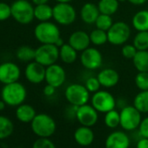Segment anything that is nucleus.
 Instances as JSON below:
<instances>
[{
    "mask_svg": "<svg viewBox=\"0 0 148 148\" xmlns=\"http://www.w3.org/2000/svg\"><path fill=\"white\" fill-rule=\"evenodd\" d=\"M14 131L13 122L6 116L0 115V140L9 138Z\"/></svg>",
    "mask_w": 148,
    "mask_h": 148,
    "instance_id": "nucleus-28",
    "label": "nucleus"
},
{
    "mask_svg": "<svg viewBox=\"0 0 148 148\" xmlns=\"http://www.w3.org/2000/svg\"><path fill=\"white\" fill-rule=\"evenodd\" d=\"M127 1L133 5H143L147 2V0H127Z\"/></svg>",
    "mask_w": 148,
    "mask_h": 148,
    "instance_id": "nucleus-42",
    "label": "nucleus"
},
{
    "mask_svg": "<svg viewBox=\"0 0 148 148\" xmlns=\"http://www.w3.org/2000/svg\"><path fill=\"white\" fill-rule=\"evenodd\" d=\"M65 44V42H64V40L60 37L58 41H57V42L55 43V45L58 47V48H60V47H62L63 45Z\"/></svg>",
    "mask_w": 148,
    "mask_h": 148,
    "instance_id": "nucleus-44",
    "label": "nucleus"
},
{
    "mask_svg": "<svg viewBox=\"0 0 148 148\" xmlns=\"http://www.w3.org/2000/svg\"><path fill=\"white\" fill-rule=\"evenodd\" d=\"M5 106H6V104L4 103V101L1 100L0 101V111H3L5 108Z\"/></svg>",
    "mask_w": 148,
    "mask_h": 148,
    "instance_id": "nucleus-45",
    "label": "nucleus"
},
{
    "mask_svg": "<svg viewBox=\"0 0 148 148\" xmlns=\"http://www.w3.org/2000/svg\"><path fill=\"white\" fill-rule=\"evenodd\" d=\"M59 59L66 64H72L78 59V51L69 43H65L59 48Z\"/></svg>",
    "mask_w": 148,
    "mask_h": 148,
    "instance_id": "nucleus-24",
    "label": "nucleus"
},
{
    "mask_svg": "<svg viewBox=\"0 0 148 148\" xmlns=\"http://www.w3.org/2000/svg\"><path fill=\"white\" fill-rule=\"evenodd\" d=\"M34 17L39 22H47L53 17V7L48 3L34 6Z\"/></svg>",
    "mask_w": 148,
    "mask_h": 148,
    "instance_id": "nucleus-23",
    "label": "nucleus"
},
{
    "mask_svg": "<svg viewBox=\"0 0 148 148\" xmlns=\"http://www.w3.org/2000/svg\"><path fill=\"white\" fill-rule=\"evenodd\" d=\"M100 12L97 4L93 3H85L80 10L81 20L87 24L95 23Z\"/></svg>",
    "mask_w": 148,
    "mask_h": 148,
    "instance_id": "nucleus-19",
    "label": "nucleus"
},
{
    "mask_svg": "<svg viewBox=\"0 0 148 148\" xmlns=\"http://www.w3.org/2000/svg\"><path fill=\"white\" fill-rule=\"evenodd\" d=\"M140 114L134 106H127L122 108L120 113L121 127L126 131H133L139 128L142 121Z\"/></svg>",
    "mask_w": 148,
    "mask_h": 148,
    "instance_id": "nucleus-9",
    "label": "nucleus"
},
{
    "mask_svg": "<svg viewBox=\"0 0 148 148\" xmlns=\"http://www.w3.org/2000/svg\"><path fill=\"white\" fill-rule=\"evenodd\" d=\"M137 148H148V139L142 138L137 143Z\"/></svg>",
    "mask_w": 148,
    "mask_h": 148,
    "instance_id": "nucleus-41",
    "label": "nucleus"
},
{
    "mask_svg": "<svg viewBox=\"0 0 148 148\" xmlns=\"http://www.w3.org/2000/svg\"><path fill=\"white\" fill-rule=\"evenodd\" d=\"M92 106L100 113H107L114 109L116 101L108 91L99 90L92 97Z\"/></svg>",
    "mask_w": 148,
    "mask_h": 148,
    "instance_id": "nucleus-10",
    "label": "nucleus"
},
{
    "mask_svg": "<svg viewBox=\"0 0 148 148\" xmlns=\"http://www.w3.org/2000/svg\"><path fill=\"white\" fill-rule=\"evenodd\" d=\"M34 36L41 44H55L61 37L60 29L52 22H39L34 29Z\"/></svg>",
    "mask_w": 148,
    "mask_h": 148,
    "instance_id": "nucleus-2",
    "label": "nucleus"
},
{
    "mask_svg": "<svg viewBox=\"0 0 148 148\" xmlns=\"http://www.w3.org/2000/svg\"><path fill=\"white\" fill-rule=\"evenodd\" d=\"M89 35H90L91 43H92L95 46H101L108 42L107 31L96 28Z\"/></svg>",
    "mask_w": 148,
    "mask_h": 148,
    "instance_id": "nucleus-29",
    "label": "nucleus"
},
{
    "mask_svg": "<svg viewBox=\"0 0 148 148\" xmlns=\"http://www.w3.org/2000/svg\"><path fill=\"white\" fill-rule=\"evenodd\" d=\"M55 91H56V88L49 84H46V86L44 88V90H43L44 95L45 96H52L55 94Z\"/></svg>",
    "mask_w": 148,
    "mask_h": 148,
    "instance_id": "nucleus-40",
    "label": "nucleus"
},
{
    "mask_svg": "<svg viewBox=\"0 0 148 148\" xmlns=\"http://www.w3.org/2000/svg\"><path fill=\"white\" fill-rule=\"evenodd\" d=\"M133 106L140 113H148V90L140 91L135 96Z\"/></svg>",
    "mask_w": 148,
    "mask_h": 148,
    "instance_id": "nucleus-30",
    "label": "nucleus"
},
{
    "mask_svg": "<svg viewBox=\"0 0 148 148\" xmlns=\"http://www.w3.org/2000/svg\"><path fill=\"white\" fill-rule=\"evenodd\" d=\"M21 75L19 66L11 62H5L0 64V82L3 85L18 82Z\"/></svg>",
    "mask_w": 148,
    "mask_h": 148,
    "instance_id": "nucleus-12",
    "label": "nucleus"
},
{
    "mask_svg": "<svg viewBox=\"0 0 148 148\" xmlns=\"http://www.w3.org/2000/svg\"><path fill=\"white\" fill-rule=\"evenodd\" d=\"M32 148H57L49 138H39L32 145Z\"/></svg>",
    "mask_w": 148,
    "mask_h": 148,
    "instance_id": "nucleus-38",
    "label": "nucleus"
},
{
    "mask_svg": "<svg viewBox=\"0 0 148 148\" xmlns=\"http://www.w3.org/2000/svg\"><path fill=\"white\" fill-rule=\"evenodd\" d=\"M85 88H87V90L90 93H96L99 90L101 85L99 83V81L98 79V77H89L85 83Z\"/></svg>",
    "mask_w": 148,
    "mask_h": 148,
    "instance_id": "nucleus-35",
    "label": "nucleus"
},
{
    "mask_svg": "<svg viewBox=\"0 0 148 148\" xmlns=\"http://www.w3.org/2000/svg\"><path fill=\"white\" fill-rule=\"evenodd\" d=\"M113 23L114 22L113 20L112 16L100 13L94 24L96 25L97 29H102L105 31H108V29L113 26Z\"/></svg>",
    "mask_w": 148,
    "mask_h": 148,
    "instance_id": "nucleus-32",
    "label": "nucleus"
},
{
    "mask_svg": "<svg viewBox=\"0 0 148 148\" xmlns=\"http://www.w3.org/2000/svg\"><path fill=\"white\" fill-rule=\"evenodd\" d=\"M68 43L78 52H82L90 47V35L84 30H76L70 35Z\"/></svg>",
    "mask_w": 148,
    "mask_h": 148,
    "instance_id": "nucleus-16",
    "label": "nucleus"
},
{
    "mask_svg": "<svg viewBox=\"0 0 148 148\" xmlns=\"http://www.w3.org/2000/svg\"><path fill=\"white\" fill-rule=\"evenodd\" d=\"M11 16V7L10 4L0 2V22L6 21Z\"/></svg>",
    "mask_w": 148,
    "mask_h": 148,
    "instance_id": "nucleus-37",
    "label": "nucleus"
},
{
    "mask_svg": "<svg viewBox=\"0 0 148 148\" xmlns=\"http://www.w3.org/2000/svg\"><path fill=\"white\" fill-rule=\"evenodd\" d=\"M76 17V10L70 3H57L53 6L52 18L57 23L68 26L75 22Z\"/></svg>",
    "mask_w": 148,
    "mask_h": 148,
    "instance_id": "nucleus-6",
    "label": "nucleus"
},
{
    "mask_svg": "<svg viewBox=\"0 0 148 148\" xmlns=\"http://www.w3.org/2000/svg\"><path fill=\"white\" fill-rule=\"evenodd\" d=\"M31 3L35 5H38V4H44V3H48V2L50 0H31Z\"/></svg>",
    "mask_w": 148,
    "mask_h": 148,
    "instance_id": "nucleus-43",
    "label": "nucleus"
},
{
    "mask_svg": "<svg viewBox=\"0 0 148 148\" xmlns=\"http://www.w3.org/2000/svg\"><path fill=\"white\" fill-rule=\"evenodd\" d=\"M137 52L138 50L133 44H124V46L121 49V54L126 59L133 60V57L136 56Z\"/></svg>",
    "mask_w": 148,
    "mask_h": 148,
    "instance_id": "nucleus-36",
    "label": "nucleus"
},
{
    "mask_svg": "<svg viewBox=\"0 0 148 148\" xmlns=\"http://www.w3.org/2000/svg\"><path fill=\"white\" fill-rule=\"evenodd\" d=\"M27 96L25 87L19 82L3 85L1 90V99L7 106L18 107L23 104Z\"/></svg>",
    "mask_w": 148,
    "mask_h": 148,
    "instance_id": "nucleus-1",
    "label": "nucleus"
},
{
    "mask_svg": "<svg viewBox=\"0 0 148 148\" xmlns=\"http://www.w3.org/2000/svg\"><path fill=\"white\" fill-rule=\"evenodd\" d=\"M97 5L101 14L113 16L118 11L120 2L118 0H99Z\"/></svg>",
    "mask_w": 148,
    "mask_h": 148,
    "instance_id": "nucleus-26",
    "label": "nucleus"
},
{
    "mask_svg": "<svg viewBox=\"0 0 148 148\" xmlns=\"http://www.w3.org/2000/svg\"><path fill=\"white\" fill-rule=\"evenodd\" d=\"M32 132L38 138H50L56 131L55 121L46 114H38L31 122Z\"/></svg>",
    "mask_w": 148,
    "mask_h": 148,
    "instance_id": "nucleus-4",
    "label": "nucleus"
},
{
    "mask_svg": "<svg viewBox=\"0 0 148 148\" xmlns=\"http://www.w3.org/2000/svg\"><path fill=\"white\" fill-rule=\"evenodd\" d=\"M59 59V48L55 44H41L36 49L35 61L45 68L57 63Z\"/></svg>",
    "mask_w": 148,
    "mask_h": 148,
    "instance_id": "nucleus-8",
    "label": "nucleus"
},
{
    "mask_svg": "<svg viewBox=\"0 0 148 148\" xmlns=\"http://www.w3.org/2000/svg\"><path fill=\"white\" fill-rule=\"evenodd\" d=\"M130 36L131 28L123 21L113 23V26L107 31L108 42L114 46L124 45L130 38Z\"/></svg>",
    "mask_w": 148,
    "mask_h": 148,
    "instance_id": "nucleus-5",
    "label": "nucleus"
},
{
    "mask_svg": "<svg viewBox=\"0 0 148 148\" xmlns=\"http://www.w3.org/2000/svg\"><path fill=\"white\" fill-rule=\"evenodd\" d=\"M80 62L86 69L94 70L101 67L103 63V56L98 49L89 47L81 52Z\"/></svg>",
    "mask_w": 148,
    "mask_h": 148,
    "instance_id": "nucleus-11",
    "label": "nucleus"
},
{
    "mask_svg": "<svg viewBox=\"0 0 148 148\" xmlns=\"http://www.w3.org/2000/svg\"><path fill=\"white\" fill-rule=\"evenodd\" d=\"M135 84L140 91L148 90V72H139L135 77Z\"/></svg>",
    "mask_w": 148,
    "mask_h": 148,
    "instance_id": "nucleus-34",
    "label": "nucleus"
},
{
    "mask_svg": "<svg viewBox=\"0 0 148 148\" xmlns=\"http://www.w3.org/2000/svg\"><path fill=\"white\" fill-rule=\"evenodd\" d=\"M11 17L20 24L31 23L34 17V6L28 0H15L11 4Z\"/></svg>",
    "mask_w": 148,
    "mask_h": 148,
    "instance_id": "nucleus-3",
    "label": "nucleus"
},
{
    "mask_svg": "<svg viewBox=\"0 0 148 148\" xmlns=\"http://www.w3.org/2000/svg\"><path fill=\"white\" fill-rule=\"evenodd\" d=\"M130 140L128 136L121 131L113 132L106 140V148H128Z\"/></svg>",
    "mask_w": 148,
    "mask_h": 148,
    "instance_id": "nucleus-17",
    "label": "nucleus"
},
{
    "mask_svg": "<svg viewBox=\"0 0 148 148\" xmlns=\"http://www.w3.org/2000/svg\"><path fill=\"white\" fill-rule=\"evenodd\" d=\"M133 62L139 72H148V50L138 51L133 59Z\"/></svg>",
    "mask_w": 148,
    "mask_h": 148,
    "instance_id": "nucleus-27",
    "label": "nucleus"
},
{
    "mask_svg": "<svg viewBox=\"0 0 148 148\" xmlns=\"http://www.w3.org/2000/svg\"><path fill=\"white\" fill-rule=\"evenodd\" d=\"M133 44L138 51L148 50V31H138L133 38Z\"/></svg>",
    "mask_w": 148,
    "mask_h": 148,
    "instance_id": "nucleus-31",
    "label": "nucleus"
},
{
    "mask_svg": "<svg viewBox=\"0 0 148 148\" xmlns=\"http://www.w3.org/2000/svg\"><path fill=\"white\" fill-rule=\"evenodd\" d=\"M76 117L79 123L84 127H91L94 126L99 119L98 111L90 105H83L76 109Z\"/></svg>",
    "mask_w": 148,
    "mask_h": 148,
    "instance_id": "nucleus-14",
    "label": "nucleus"
},
{
    "mask_svg": "<svg viewBox=\"0 0 148 148\" xmlns=\"http://www.w3.org/2000/svg\"><path fill=\"white\" fill-rule=\"evenodd\" d=\"M120 3H123V2H126V1H127V0H118Z\"/></svg>",
    "mask_w": 148,
    "mask_h": 148,
    "instance_id": "nucleus-47",
    "label": "nucleus"
},
{
    "mask_svg": "<svg viewBox=\"0 0 148 148\" xmlns=\"http://www.w3.org/2000/svg\"><path fill=\"white\" fill-rule=\"evenodd\" d=\"M105 124L109 128H116L120 125V114L116 110H112L106 113Z\"/></svg>",
    "mask_w": 148,
    "mask_h": 148,
    "instance_id": "nucleus-33",
    "label": "nucleus"
},
{
    "mask_svg": "<svg viewBox=\"0 0 148 148\" xmlns=\"http://www.w3.org/2000/svg\"><path fill=\"white\" fill-rule=\"evenodd\" d=\"M35 53L36 49H33L28 45H23L17 48L16 50V57L20 62H31L35 61Z\"/></svg>",
    "mask_w": 148,
    "mask_h": 148,
    "instance_id": "nucleus-25",
    "label": "nucleus"
},
{
    "mask_svg": "<svg viewBox=\"0 0 148 148\" xmlns=\"http://www.w3.org/2000/svg\"><path fill=\"white\" fill-rule=\"evenodd\" d=\"M139 129H140V134L142 136V138L148 139V117L141 121Z\"/></svg>",
    "mask_w": 148,
    "mask_h": 148,
    "instance_id": "nucleus-39",
    "label": "nucleus"
},
{
    "mask_svg": "<svg viewBox=\"0 0 148 148\" xmlns=\"http://www.w3.org/2000/svg\"><path fill=\"white\" fill-rule=\"evenodd\" d=\"M37 113L34 108L29 104H21L17 107L16 117L22 123H31L36 117Z\"/></svg>",
    "mask_w": 148,
    "mask_h": 148,
    "instance_id": "nucleus-21",
    "label": "nucleus"
},
{
    "mask_svg": "<svg viewBox=\"0 0 148 148\" xmlns=\"http://www.w3.org/2000/svg\"><path fill=\"white\" fill-rule=\"evenodd\" d=\"M97 77L99 81L100 85L107 88L116 86L120 81L119 73L115 69H113L110 68L102 69L99 73Z\"/></svg>",
    "mask_w": 148,
    "mask_h": 148,
    "instance_id": "nucleus-18",
    "label": "nucleus"
},
{
    "mask_svg": "<svg viewBox=\"0 0 148 148\" xmlns=\"http://www.w3.org/2000/svg\"><path fill=\"white\" fill-rule=\"evenodd\" d=\"M66 79V73L64 68L57 63L46 67L45 79L47 84L55 87L56 88L61 87Z\"/></svg>",
    "mask_w": 148,
    "mask_h": 148,
    "instance_id": "nucleus-13",
    "label": "nucleus"
},
{
    "mask_svg": "<svg viewBox=\"0 0 148 148\" xmlns=\"http://www.w3.org/2000/svg\"><path fill=\"white\" fill-rule=\"evenodd\" d=\"M46 68L36 61L27 63L24 69V75L26 80L32 84H39L45 79Z\"/></svg>",
    "mask_w": 148,
    "mask_h": 148,
    "instance_id": "nucleus-15",
    "label": "nucleus"
},
{
    "mask_svg": "<svg viewBox=\"0 0 148 148\" xmlns=\"http://www.w3.org/2000/svg\"><path fill=\"white\" fill-rule=\"evenodd\" d=\"M132 24L137 31H148V10L136 12L133 16Z\"/></svg>",
    "mask_w": 148,
    "mask_h": 148,
    "instance_id": "nucleus-22",
    "label": "nucleus"
},
{
    "mask_svg": "<svg viewBox=\"0 0 148 148\" xmlns=\"http://www.w3.org/2000/svg\"><path fill=\"white\" fill-rule=\"evenodd\" d=\"M74 140L79 145L82 147L90 146L93 142L94 133L91 129V127L82 126L75 131Z\"/></svg>",
    "mask_w": 148,
    "mask_h": 148,
    "instance_id": "nucleus-20",
    "label": "nucleus"
},
{
    "mask_svg": "<svg viewBox=\"0 0 148 148\" xmlns=\"http://www.w3.org/2000/svg\"><path fill=\"white\" fill-rule=\"evenodd\" d=\"M57 3H71L72 0H55Z\"/></svg>",
    "mask_w": 148,
    "mask_h": 148,
    "instance_id": "nucleus-46",
    "label": "nucleus"
},
{
    "mask_svg": "<svg viewBox=\"0 0 148 148\" xmlns=\"http://www.w3.org/2000/svg\"><path fill=\"white\" fill-rule=\"evenodd\" d=\"M65 95L69 103L78 108L87 104L90 99V92L85 86L78 83L69 85L65 91Z\"/></svg>",
    "mask_w": 148,
    "mask_h": 148,
    "instance_id": "nucleus-7",
    "label": "nucleus"
}]
</instances>
